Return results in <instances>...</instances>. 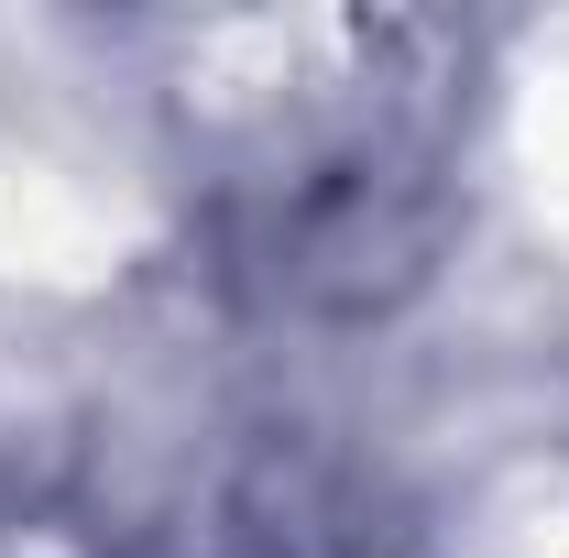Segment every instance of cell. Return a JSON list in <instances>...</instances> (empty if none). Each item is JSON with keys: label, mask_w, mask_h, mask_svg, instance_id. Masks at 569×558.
I'll return each mask as SVG.
<instances>
[{"label": "cell", "mask_w": 569, "mask_h": 558, "mask_svg": "<svg viewBox=\"0 0 569 558\" xmlns=\"http://www.w3.org/2000/svg\"><path fill=\"white\" fill-rule=\"evenodd\" d=\"M449 67L438 22H340L296 121L241 142L219 176V252L263 307L372 318L438 263L449 230Z\"/></svg>", "instance_id": "1"}]
</instances>
